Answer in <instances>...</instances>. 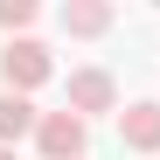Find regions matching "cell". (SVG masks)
Wrapping results in <instances>:
<instances>
[{"instance_id": "cell-6", "label": "cell", "mask_w": 160, "mask_h": 160, "mask_svg": "<svg viewBox=\"0 0 160 160\" xmlns=\"http://www.w3.org/2000/svg\"><path fill=\"white\" fill-rule=\"evenodd\" d=\"M112 21H118L112 0H70V7H63V35H84V42H91V35L112 28Z\"/></svg>"}, {"instance_id": "cell-2", "label": "cell", "mask_w": 160, "mask_h": 160, "mask_svg": "<svg viewBox=\"0 0 160 160\" xmlns=\"http://www.w3.org/2000/svg\"><path fill=\"white\" fill-rule=\"evenodd\" d=\"M63 112H77V118H98V112H118V84H112V70H70V84H63Z\"/></svg>"}, {"instance_id": "cell-5", "label": "cell", "mask_w": 160, "mask_h": 160, "mask_svg": "<svg viewBox=\"0 0 160 160\" xmlns=\"http://www.w3.org/2000/svg\"><path fill=\"white\" fill-rule=\"evenodd\" d=\"M35 125H42V112H35L28 98L0 91V146H21V139H35Z\"/></svg>"}, {"instance_id": "cell-4", "label": "cell", "mask_w": 160, "mask_h": 160, "mask_svg": "<svg viewBox=\"0 0 160 160\" xmlns=\"http://www.w3.org/2000/svg\"><path fill=\"white\" fill-rule=\"evenodd\" d=\"M118 146L125 153H160V98H132L118 112Z\"/></svg>"}, {"instance_id": "cell-8", "label": "cell", "mask_w": 160, "mask_h": 160, "mask_svg": "<svg viewBox=\"0 0 160 160\" xmlns=\"http://www.w3.org/2000/svg\"><path fill=\"white\" fill-rule=\"evenodd\" d=\"M0 160H14V146H0Z\"/></svg>"}, {"instance_id": "cell-7", "label": "cell", "mask_w": 160, "mask_h": 160, "mask_svg": "<svg viewBox=\"0 0 160 160\" xmlns=\"http://www.w3.org/2000/svg\"><path fill=\"white\" fill-rule=\"evenodd\" d=\"M35 14H42L35 0H0V35H7V42H21V35L35 28Z\"/></svg>"}, {"instance_id": "cell-1", "label": "cell", "mask_w": 160, "mask_h": 160, "mask_svg": "<svg viewBox=\"0 0 160 160\" xmlns=\"http://www.w3.org/2000/svg\"><path fill=\"white\" fill-rule=\"evenodd\" d=\"M49 77H56V63H49V49H42L35 35H21V42H7V49H0V84H7L14 98L42 91Z\"/></svg>"}, {"instance_id": "cell-3", "label": "cell", "mask_w": 160, "mask_h": 160, "mask_svg": "<svg viewBox=\"0 0 160 160\" xmlns=\"http://www.w3.org/2000/svg\"><path fill=\"white\" fill-rule=\"evenodd\" d=\"M35 146H42V160H84L91 153V125L77 118V112H42Z\"/></svg>"}]
</instances>
